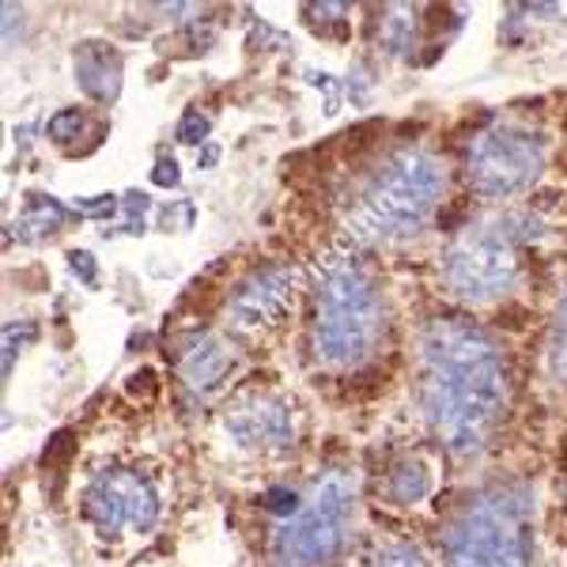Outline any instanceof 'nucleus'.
<instances>
[{
  "label": "nucleus",
  "instance_id": "f257e3e1",
  "mask_svg": "<svg viewBox=\"0 0 567 567\" xmlns=\"http://www.w3.org/2000/svg\"><path fill=\"white\" fill-rule=\"evenodd\" d=\"M420 405L458 458H473L507 409V368L481 326L435 318L420 341Z\"/></svg>",
  "mask_w": 567,
  "mask_h": 567
},
{
  "label": "nucleus",
  "instance_id": "f03ea898",
  "mask_svg": "<svg viewBox=\"0 0 567 567\" xmlns=\"http://www.w3.org/2000/svg\"><path fill=\"white\" fill-rule=\"evenodd\" d=\"M386 333V303L355 258H326L315 272V355L333 371L368 363Z\"/></svg>",
  "mask_w": 567,
  "mask_h": 567
},
{
  "label": "nucleus",
  "instance_id": "7ed1b4c3",
  "mask_svg": "<svg viewBox=\"0 0 567 567\" xmlns=\"http://www.w3.org/2000/svg\"><path fill=\"white\" fill-rule=\"evenodd\" d=\"M446 175L443 163L424 148H401L363 182L349 205V231L360 243L413 239L432 224Z\"/></svg>",
  "mask_w": 567,
  "mask_h": 567
},
{
  "label": "nucleus",
  "instance_id": "20e7f679",
  "mask_svg": "<svg viewBox=\"0 0 567 567\" xmlns=\"http://www.w3.org/2000/svg\"><path fill=\"white\" fill-rule=\"evenodd\" d=\"M446 567H534V499L523 484H488L446 526Z\"/></svg>",
  "mask_w": 567,
  "mask_h": 567
},
{
  "label": "nucleus",
  "instance_id": "39448f33",
  "mask_svg": "<svg viewBox=\"0 0 567 567\" xmlns=\"http://www.w3.org/2000/svg\"><path fill=\"white\" fill-rule=\"evenodd\" d=\"M529 235V219L523 216H499L488 224L458 235L443 254V280L458 299L470 303H488L515 288L523 261L518 246Z\"/></svg>",
  "mask_w": 567,
  "mask_h": 567
},
{
  "label": "nucleus",
  "instance_id": "423d86ee",
  "mask_svg": "<svg viewBox=\"0 0 567 567\" xmlns=\"http://www.w3.org/2000/svg\"><path fill=\"white\" fill-rule=\"evenodd\" d=\"M545 171V141L523 122H496L473 136L465 178L481 197H515Z\"/></svg>",
  "mask_w": 567,
  "mask_h": 567
},
{
  "label": "nucleus",
  "instance_id": "0eeeda50",
  "mask_svg": "<svg viewBox=\"0 0 567 567\" xmlns=\"http://www.w3.org/2000/svg\"><path fill=\"white\" fill-rule=\"evenodd\" d=\"M355 484L344 473L318 477L307 507H299L280 529V560L284 567H322L341 553L344 534L352 523Z\"/></svg>",
  "mask_w": 567,
  "mask_h": 567
},
{
  "label": "nucleus",
  "instance_id": "6e6552de",
  "mask_svg": "<svg viewBox=\"0 0 567 567\" xmlns=\"http://www.w3.org/2000/svg\"><path fill=\"white\" fill-rule=\"evenodd\" d=\"M80 511L103 537H122L130 529H136V534L152 529L155 518H159V499H155V488L141 473L106 470L84 488Z\"/></svg>",
  "mask_w": 567,
  "mask_h": 567
},
{
  "label": "nucleus",
  "instance_id": "1a4fd4ad",
  "mask_svg": "<svg viewBox=\"0 0 567 567\" xmlns=\"http://www.w3.org/2000/svg\"><path fill=\"white\" fill-rule=\"evenodd\" d=\"M296 288H299L296 269H288V265H265V269L250 272L231 291V299H227V322L235 329H246V333L277 326L291 310Z\"/></svg>",
  "mask_w": 567,
  "mask_h": 567
},
{
  "label": "nucleus",
  "instance_id": "9d476101",
  "mask_svg": "<svg viewBox=\"0 0 567 567\" xmlns=\"http://www.w3.org/2000/svg\"><path fill=\"white\" fill-rule=\"evenodd\" d=\"M296 409L284 398L258 393V398H243L224 416V432L235 439L243 451H284L296 439Z\"/></svg>",
  "mask_w": 567,
  "mask_h": 567
},
{
  "label": "nucleus",
  "instance_id": "9b49d317",
  "mask_svg": "<svg viewBox=\"0 0 567 567\" xmlns=\"http://www.w3.org/2000/svg\"><path fill=\"white\" fill-rule=\"evenodd\" d=\"M231 368H235V349L216 333H205V337H197L194 344H186V352H182V360H178L182 382L194 393L216 390L219 382L231 374Z\"/></svg>",
  "mask_w": 567,
  "mask_h": 567
},
{
  "label": "nucleus",
  "instance_id": "f8f14e48",
  "mask_svg": "<svg viewBox=\"0 0 567 567\" xmlns=\"http://www.w3.org/2000/svg\"><path fill=\"white\" fill-rule=\"evenodd\" d=\"M76 80L95 99H114L122 91V58L106 42H84L76 50Z\"/></svg>",
  "mask_w": 567,
  "mask_h": 567
},
{
  "label": "nucleus",
  "instance_id": "ddd939ff",
  "mask_svg": "<svg viewBox=\"0 0 567 567\" xmlns=\"http://www.w3.org/2000/svg\"><path fill=\"white\" fill-rule=\"evenodd\" d=\"M427 8H409V4H390L382 12L379 23V42L382 50H390L393 58H413L416 50V34H420V16Z\"/></svg>",
  "mask_w": 567,
  "mask_h": 567
},
{
  "label": "nucleus",
  "instance_id": "4468645a",
  "mask_svg": "<svg viewBox=\"0 0 567 567\" xmlns=\"http://www.w3.org/2000/svg\"><path fill=\"white\" fill-rule=\"evenodd\" d=\"M390 496L398 503H416L427 496V473L424 465L416 462H401L398 470L390 473Z\"/></svg>",
  "mask_w": 567,
  "mask_h": 567
},
{
  "label": "nucleus",
  "instance_id": "2eb2a0df",
  "mask_svg": "<svg viewBox=\"0 0 567 567\" xmlns=\"http://www.w3.org/2000/svg\"><path fill=\"white\" fill-rule=\"evenodd\" d=\"M548 360H553L556 374H567V288L560 299V310H556L553 322V341H548Z\"/></svg>",
  "mask_w": 567,
  "mask_h": 567
},
{
  "label": "nucleus",
  "instance_id": "dca6fc26",
  "mask_svg": "<svg viewBox=\"0 0 567 567\" xmlns=\"http://www.w3.org/2000/svg\"><path fill=\"white\" fill-rule=\"evenodd\" d=\"M374 567H427V560L413 545H386L379 553V560H374Z\"/></svg>",
  "mask_w": 567,
  "mask_h": 567
},
{
  "label": "nucleus",
  "instance_id": "f3484780",
  "mask_svg": "<svg viewBox=\"0 0 567 567\" xmlns=\"http://www.w3.org/2000/svg\"><path fill=\"white\" fill-rule=\"evenodd\" d=\"M205 130H208V122H200V117L189 114L186 122L178 125V136H182V141H200V136H205Z\"/></svg>",
  "mask_w": 567,
  "mask_h": 567
},
{
  "label": "nucleus",
  "instance_id": "a211bd4d",
  "mask_svg": "<svg viewBox=\"0 0 567 567\" xmlns=\"http://www.w3.org/2000/svg\"><path fill=\"white\" fill-rule=\"evenodd\" d=\"M155 182H163V186H171V182H178V163L159 159V167H155Z\"/></svg>",
  "mask_w": 567,
  "mask_h": 567
}]
</instances>
